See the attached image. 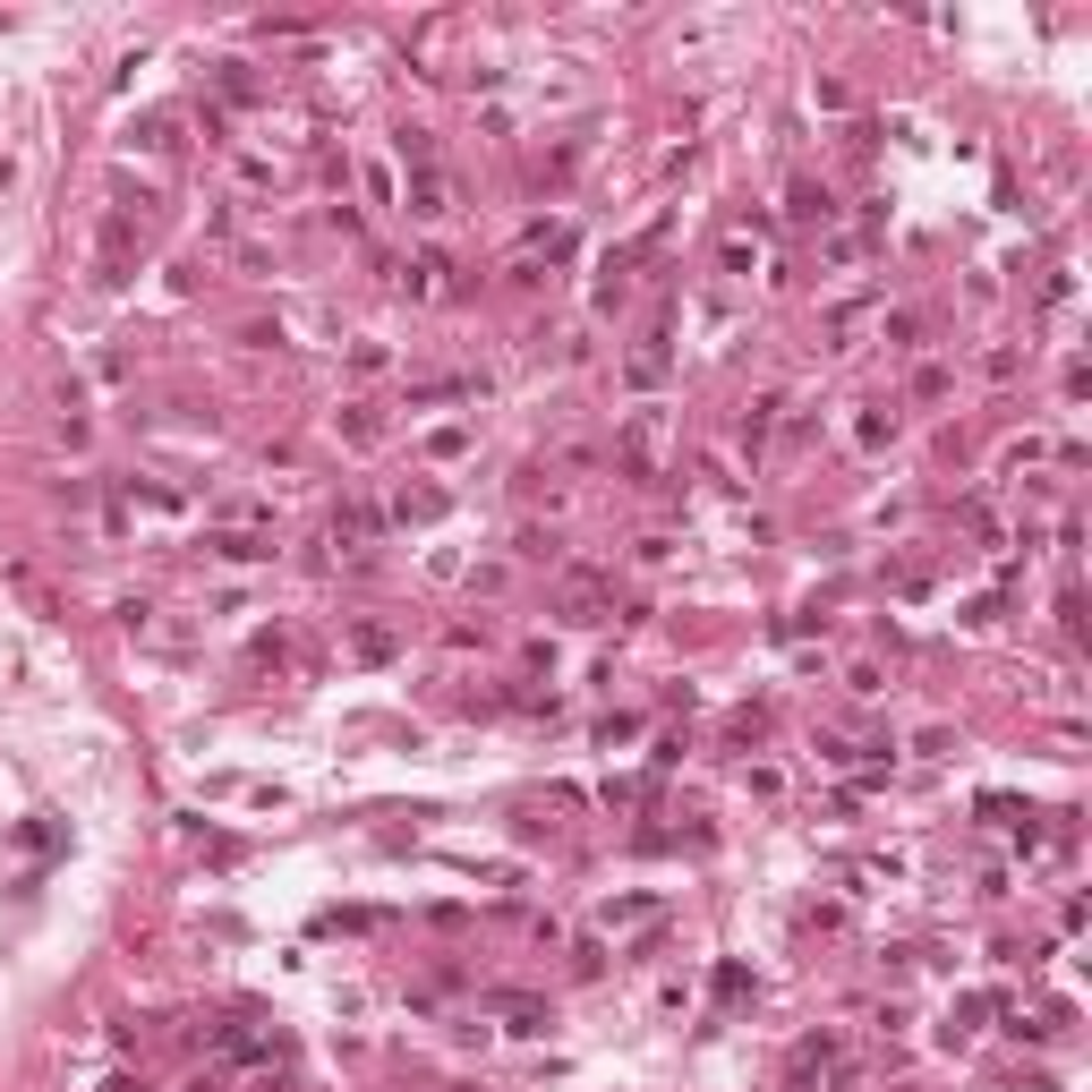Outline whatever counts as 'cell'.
<instances>
[{
    "mask_svg": "<svg viewBox=\"0 0 1092 1092\" xmlns=\"http://www.w3.org/2000/svg\"><path fill=\"white\" fill-rule=\"evenodd\" d=\"M334 538H376V512H367V504H350L342 521H334Z\"/></svg>",
    "mask_w": 1092,
    "mask_h": 1092,
    "instance_id": "7a4b0ae2",
    "label": "cell"
},
{
    "mask_svg": "<svg viewBox=\"0 0 1092 1092\" xmlns=\"http://www.w3.org/2000/svg\"><path fill=\"white\" fill-rule=\"evenodd\" d=\"M214 555H231V563H256V555H274V538H256V530H231V538H214Z\"/></svg>",
    "mask_w": 1092,
    "mask_h": 1092,
    "instance_id": "6da1fadb",
    "label": "cell"
}]
</instances>
